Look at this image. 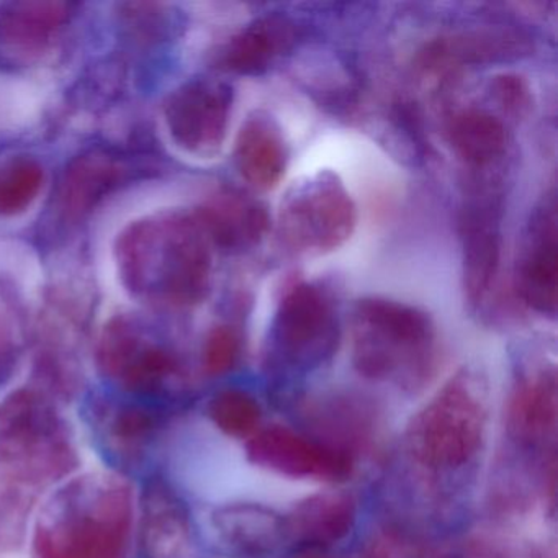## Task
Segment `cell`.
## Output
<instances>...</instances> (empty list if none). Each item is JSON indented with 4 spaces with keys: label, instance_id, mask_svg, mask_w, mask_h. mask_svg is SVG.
I'll return each mask as SVG.
<instances>
[{
    "label": "cell",
    "instance_id": "16",
    "mask_svg": "<svg viewBox=\"0 0 558 558\" xmlns=\"http://www.w3.org/2000/svg\"><path fill=\"white\" fill-rule=\"evenodd\" d=\"M218 545L236 557L264 558L287 547L282 512L250 501L218 506L210 515Z\"/></svg>",
    "mask_w": 558,
    "mask_h": 558
},
{
    "label": "cell",
    "instance_id": "6",
    "mask_svg": "<svg viewBox=\"0 0 558 558\" xmlns=\"http://www.w3.org/2000/svg\"><path fill=\"white\" fill-rule=\"evenodd\" d=\"M339 341L341 328L331 296L315 283L290 286L274 316L264 357L277 401L290 403L293 388L335 357Z\"/></svg>",
    "mask_w": 558,
    "mask_h": 558
},
{
    "label": "cell",
    "instance_id": "17",
    "mask_svg": "<svg viewBox=\"0 0 558 558\" xmlns=\"http://www.w3.org/2000/svg\"><path fill=\"white\" fill-rule=\"evenodd\" d=\"M300 40V28L286 15H264L234 35L218 54V68L241 76L266 73Z\"/></svg>",
    "mask_w": 558,
    "mask_h": 558
},
{
    "label": "cell",
    "instance_id": "14",
    "mask_svg": "<svg viewBox=\"0 0 558 558\" xmlns=\"http://www.w3.org/2000/svg\"><path fill=\"white\" fill-rule=\"evenodd\" d=\"M557 202L548 195L532 215L515 263L518 299L538 315L555 316L558 300Z\"/></svg>",
    "mask_w": 558,
    "mask_h": 558
},
{
    "label": "cell",
    "instance_id": "1",
    "mask_svg": "<svg viewBox=\"0 0 558 558\" xmlns=\"http://www.w3.org/2000/svg\"><path fill=\"white\" fill-rule=\"evenodd\" d=\"M28 529V558H130L136 489L107 469L80 470L45 495Z\"/></svg>",
    "mask_w": 558,
    "mask_h": 558
},
{
    "label": "cell",
    "instance_id": "11",
    "mask_svg": "<svg viewBox=\"0 0 558 558\" xmlns=\"http://www.w3.org/2000/svg\"><path fill=\"white\" fill-rule=\"evenodd\" d=\"M135 550L138 558H204L194 511L174 482L159 469L140 478Z\"/></svg>",
    "mask_w": 558,
    "mask_h": 558
},
{
    "label": "cell",
    "instance_id": "21",
    "mask_svg": "<svg viewBox=\"0 0 558 558\" xmlns=\"http://www.w3.org/2000/svg\"><path fill=\"white\" fill-rule=\"evenodd\" d=\"M447 138L457 158L472 172L493 171L508 153L505 123L482 109L457 112L447 125Z\"/></svg>",
    "mask_w": 558,
    "mask_h": 558
},
{
    "label": "cell",
    "instance_id": "8",
    "mask_svg": "<svg viewBox=\"0 0 558 558\" xmlns=\"http://www.w3.org/2000/svg\"><path fill=\"white\" fill-rule=\"evenodd\" d=\"M182 411L110 388L84 391L80 417L104 469L125 478L153 472L156 450Z\"/></svg>",
    "mask_w": 558,
    "mask_h": 558
},
{
    "label": "cell",
    "instance_id": "25",
    "mask_svg": "<svg viewBox=\"0 0 558 558\" xmlns=\"http://www.w3.org/2000/svg\"><path fill=\"white\" fill-rule=\"evenodd\" d=\"M241 339L230 326H217L208 332L202 349V371L207 377H221L236 367Z\"/></svg>",
    "mask_w": 558,
    "mask_h": 558
},
{
    "label": "cell",
    "instance_id": "23",
    "mask_svg": "<svg viewBox=\"0 0 558 558\" xmlns=\"http://www.w3.org/2000/svg\"><path fill=\"white\" fill-rule=\"evenodd\" d=\"M205 414L223 436L244 442L264 426L263 404L246 388L225 387L215 391L205 404Z\"/></svg>",
    "mask_w": 558,
    "mask_h": 558
},
{
    "label": "cell",
    "instance_id": "2",
    "mask_svg": "<svg viewBox=\"0 0 558 558\" xmlns=\"http://www.w3.org/2000/svg\"><path fill=\"white\" fill-rule=\"evenodd\" d=\"M116 259L126 292L149 305L194 306L210 292L211 243L195 215L168 211L129 225Z\"/></svg>",
    "mask_w": 558,
    "mask_h": 558
},
{
    "label": "cell",
    "instance_id": "15",
    "mask_svg": "<svg viewBox=\"0 0 558 558\" xmlns=\"http://www.w3.org/2000/svg\"><path fill=\"white\" fill-rule=\"evenodd\" d=\"M357 519V499L352 493L325 489L306 496L283 512L287 547L326 554L351 537Z\"/></svg>",
    "mask_w": 558,
    "mask_h": 558
},
{
    "label": "cell",
    "instance_id": "20",
    "mask_svg": "<svg viewBox=\"0 0 558 558\" xmlns=\"http://www.w3.org/2000/svg\"><path fill=\"white\" fill-rule=\"evenodd\" d=\"M125 172V166L109 153L81 156L64 172L58 191V210L66 220H81L122 182Z\"/></svg>",
    "mask_w": 558,
    "mask_h": 558
},
{
    "label": "cell",
    "instance_id": "9",
    "mask_svg": "<svg viewBox=\"0 0 558 558\" xmlns=\"http://www.w3.org/2000/svg\"><path fill=\"white\" fill-rule=\"evenodd\" d=\"M357 207L338 175L329 171L303 179L280 204L277 231L287 250L323 256L354 233Z\"/></svg>",
    "mask_w": 558,
    "mask_h": 558
},
{
    "label": "cell",
    "instance_id": "26",
    "mask_svg": "<svg viewBox=\"0 0 558 558\" xmlns=\"http://www.w3.org/2000/svg\"><path fill=\"white\" fill-rule=\"evenodd\" d=\"M362 558H427V551L416 535L400 525H385L372 535Z\"/></svg>",
    "mask_w": 558,
    "mask_h": 558
},
{
    "label": "cell",
    "instance_id": "13",
    "mask_svg": "<svg viewBox=\"0 0 558 558\" xmlns=\"http://www.w3.org/2000/svg\"><path fill=\"white\" fill-rule=\"evenodd\" d=\"M233 89L223 81H189L171 94L165 122L172 142L195 156H214L227 140Z\"/></svg>",
    "mask_w": 558,
    "mask_h": 558
},
{
    "label": "cell",
    "instance_id": "5",
    "mask_svg": "<svg viewBox=\"0 0 558 558\" xmlns=\"http://www.w3.org/2000/svg\"><path fill=\"white\" fill-rule=\"evenodd\" d=\"M351 357L365 380L417 393L430 384L439 364L436 326L426 312L408 303L380 296L359 300L352 310Z\"/></svg>",
    "mask_w": 558,
    "mask_h": 558
},
{
    "label": "cell",
    "instance_id": "19",
    "mask_svg": "<svg viewBox=\"0 0 558 558\" xmlns=\"http://www.w3.org/2000/svg\"><path fill=\"white\" fill-rule=\"evenodd\" d=\"M234 165L241 178L257 191L279 184L289 165V146L282 129L269 113H251L238 133Z\"/></svg>",
    "mask_w": 558,
    "mask_h": 558
},
{
    "label": "cell",
    "instance_id": "3",
    "mask_svg": "<svg viewBox=\"0 0 558 558\" xmlns=\"http://www.w3.org/2000/svg\"><path fill=\"white\" fill-rule=\"evenodd\" d=\"M81 470L76 427L64 404L27 384L0 398V489L32 501Z\"/></svg>",
    "mask_w": 558,
    "mask_h": 558
},
{
    "label": "cell",
    "instance_id": "4",
    "mask_svg": "<svg viewBox=\"0 0 558 558\" xmlns=\"http://www.w3.org/2000/svg\"><path fill=\"white\" fill-rule=\"evenodd\" d=\"M489 420L485 380L462 368L410 417L403 433L404 453L429 478L463 475L485 452Z\"/></svg>",
    "mask_w": 558,
    "mask_h": 558
},
{
    "label": "cell",
    "instance_id": "18",
    "mask_svg": "<svg viewBox=\"0 0 558 558\" xmlns=\"http://www.w3.org/2000/svg\"><path fill=\"white\" fill-rule=\"evenodd\" d=\"M195 217L210 243L227 251L257 246L270 228L267 208L256 198L236 191L215 195Z\"/></svg>",
    "mask_w": 558,
    "mask_h": 558
},
{
    "label": "cell",
    "instance_id": "12",
    "mask_svg": "<svg viewBox=\"0 0 558 558\" xmlns=\"http://www.w3.org/2000/svg\"><path fill=\"white\" fill-rule=\"evenodd\" d=\"M246 457L257 469L283 478L341 485L355 473L352 453L331 446L299 427L286 424L263 426L246 440Z\"/></svg>",
    "mask_w": 558,
    "mask_h": 558
},
{
    "label": "cell",
    "instance_id": "27",
    "mask_svg": "<svg viewBox=\"0 0 558 558\" xmlns=\"http://www.w3.org/2000/svg\"><path fill=\"white\" fill-rule=\"evenodd\" d=\"M489 93L499 109L511 116L512 119H522L531 110V89L518 74H499V76L493 77Z\"/></svg>",
    "mask_w": 558,
    "mask_h": 558
},
{
    "label": "cell",
    "instance_id": "10",
    "mask_svg": "<svg viewBox=\"0 0 558 558\" xmlns=\"http://www.w3.org/2000/svg\"><path fill=\"white\" fill-rule=\"evenodd\" d=\"M502 182L492 171L472 172L460 208L463 289L470 305L480 306L495 286L501 264Z\"/></svg>",
    "mask_w": 558,
    "mask_h": 558
},
{
    "label": "cell",
    "instance_id": "7",
    "mask_svg": "<svg viewBox=\"0 0 558 558\" xmlns=\"http://www.w3.org/2000/svg\"><path fill=\"white\" fill-rule=\"evenodd\" d=\"M96 364L104 387L184 411L191 398L181 354L151 326L116 316L100 332Z\"/></svg>",
    "mask_w": 558,
    "mask_h": 558
},
{
    "label": "cell",
    "instance_id": "28",
    "mask_svg": "<svg viewBox=\"0 0 558 558\" xmlns=\"http://www.w3.org/2000/svg\"><path fill=\"white\" fill-rule=\"evenodd\" d=\"M293 558H326L325 554H318V551H295Z\"/></svg>",
    "mask_w": 558,
    "mask_h": 558
},
{
    "label": "cell",
    "instance_id": "24",
    "mask_svg": "<svg viewBox=\"0 0 558 558\" xmlns=\"http://www.w3.org/2000/svg\"><path fill=\"white\" fill-rule=\"evenodd\" d=\"M45 171L32 158H14L0 166V217L24 214L44 187Z\"/></svg>",
    "mask_w": 558,
    "mask_h": 558
},
{
    "label": "cell",
    "instance_id": "22",
    "mask_svg": "<svg viewBox=\"0 0 558 558\" xmlns=\"http://www.w3.org/2000/svg\"><path fill=\"white\" fill-rule=\"evenodd\" d=\"M60 2H19L0 14V41L21 54L41 53L57 40L68 21Z\"/></svg>",
    "mask_w": 558,
    "mask_h": 558
}]
</instances>
